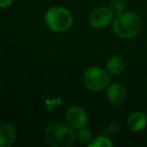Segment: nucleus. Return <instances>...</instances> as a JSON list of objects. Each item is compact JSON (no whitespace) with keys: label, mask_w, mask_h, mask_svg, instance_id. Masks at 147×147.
Wrapping results in <instances>:
<instances>
[{"label":"nucleus","mask_w":147,"mask_h":147,"mask_svg":"<svg viewBox=\"0 0 147 147\" xmlns=\"http://www.w3.org/2000/svg\"><path fill=\"white\" fill-rule=\"evenodd\" d=\"M113 30L119 37L131 39L136 37L142 28V19L138 13L125 10L113 19Z\"/></svg>","instance_id":"1"},{"label":"nucleus","mask_w":147,"mask_h":147,"mask_svg":"<svg viewBox=\"0 0 147 147\" xmlns=\"http://www.w3.org/2000/svg\"><path fill=\"white\" fill-rule=\"evenodd\" d=\"M43 138L51 147H69L76 142V132L67 123H51L45 128Z\"/></svg>","instance_id":"2"},{"label":"nucleus","mask_w":147,"mask_h":147,"mask_svg":"<svg viewBox=\"0 0 147 147\" xmlns=\"http://www.w3.org/2000/svg\"><path fill=\"white\" fill-rule=\"evenodd\" d=\"M45 23L55 32H63L69 30L74 23L71 11L65 7H51L45 14Z\"/></svg>","instance_id":"3"},{"label":"nucleus","mask_w":147,"mask_h":147,"mask_svg":"<svg viewBox=\"0 0 147 147\" xmlns=\"http://www.w3.org/2000/svg\"><path fill=\"white\" fill-rule=\"evenodd\" d=\"M110 74L100 67H91L83 75V84L92 92H102L111 84Z\"/></svg>","instance_id":"4"},{"label":"nucleus","mask_w":147,"mask_h":147,"mask_svg":"<svg viewBox=\"0 0 147 147\" xmlns=\"http://www.w3.org/2000/svg\"><path fill=\"white\" fill-rule=\"evenodd\" d=\"M114 16V13L109 8V6L96 7L89 15V24L95 29L106 28L113 22Z\"/></svg>","instance_id":"5"},{"label":"nucleus","mask_w":147,"mask_h":147,"mask_svg":"<svg viewBox=\"0 0 147 147\" xmlns=\"http://www.w3.org/2000/svg\"><path fill=\"white\" fill-rule=\"evenodd\" d=\"M65 121L74 129H81L87 127L89 117L87 112L80 106H71L65 112Z\"/></svg>","instance_id":"6"},{"label":"nucleus","mask_w":147,"mask_h":147,"mask_svg":"<svg viewBox=\"0 0 147 147\" xmlns=\"http://www.w3.org/2000/svg\"><path fill=\"white\" fill-rule=\"evenodd\" d=\"M107 99L110 102V104L114 106L122 105L127 99V91L124 85L121 83L116 82L112 83L107 88Z\"/></svg>","instance_id":"7"},{"label":"nucleus","mask_w":147,"mask_h":147,"mask_svg":"<svg viewBox=\"0 0 147 147\" xmlns=\"http://www.w3.org/2000/svg\"><path fill=\"white\" fill-rule=\"evenodd\" d=\"M17 138V130L11 123L0 124V147H10Z\"/></svg>","instance_id":"8"},{"label":"nucleus","mask_w":147,"mask_h":147,"mask_svg":"<svg viewBox=\"0 0 147 147\" xmlns=\"http://www.w3.org/2000/svg\"><path fill=\"white\" fill-rule=\"evenodd\" d=\"M147 125V115L144 112L136 111L129 115L127 119V126L129 130L134 133L141 132Z\"/></svg>","instance_id":"9"},{"label":"nucleus","mask_w":147,"mask_h":147,"mask_svg":"<svg viewBox=\"0 0 147 147\" xmlns=\"http://www.w3.org/2000/svg\"><path fill=\"white\" fill-rule=\"evenodd\" d=\"M106 69L111 76H119L125 69V61L120 55H113L107 61Z\"/></svg>","instance_id":"10"},{"label":"nucleus","mask_w":147,"mask_h":147,"mask_svg":"<svg viewBox=\"0 0 147 147\" xmlns=\"http://www.w3.org/2000/svg\"><path fill=\"white\" fill-rule=\"evenodd\" d=\"M94 139V134H93L92 130L87 127H84V128L78 129L76 132V140L78 141L79 143L83 145H90V143L93 141Z\"/></svg>","instance_id":"11"},{"label":"nucleus","mask_w":147,"mask_h":147,"mask_svg":"<svg viewBox=\"0 0 147 147\" xmlns=\"http://www.w3.org/2000/svg\"><path fill=\"white\" fill-rule=\"evenodd\" d=\"M90 147H112L113 142L106 136H98L93 139L89 145Z\"/></svg>","instance_id":"12"},{"label":"nucleus","mask_w":147,"mask_h":147,"mask_svg":"<svg viewBox=\"0 0 147 147\" xmlns=\"http://www.w3.org/2000/svg\"><path fill=\"white\" fill-rule=\"evenodd\" d=\"M109 8L112 10L114 15L120 14L123 11H125V3L123 0H111Z\"/></svg>","instance_id":"13"},{"label":"nucleus","mask_w":147,"mask_h":147,"mask_svg":"<svg viewBox=\"0 0 147 147\" xmlns=\"http://www.w3.org/2000/svg\"><path fill=\"white\" fill-rule=\"evenodd\" d=\"M13 2H14V0H0V7L6 8V7L10 6Z\"/></svg>","instance_id":"14"}]
</instances>
